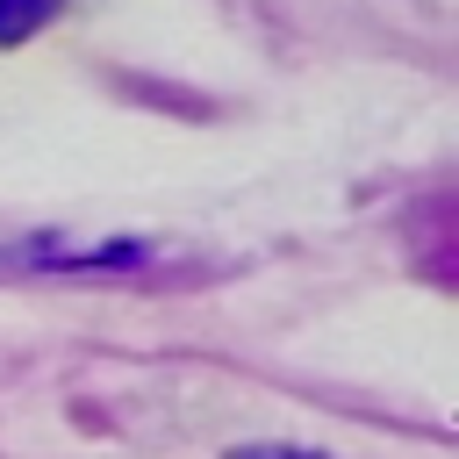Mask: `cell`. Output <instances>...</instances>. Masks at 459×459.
<instances>
[{"label":"cell","instance_id":"obj_1","mask_svg":"<svg viewBox=\"0 0 459 459\" xmlns=\"http://www.w3.org/2000/svg\"><path fill=\"white\" fill-rule=\"evenodd\" d=\"M65 0H0V43H22V36H36L50 14H57Z\"/></svg>","mask_w":459,"mask_h":459},{"label":"cell","instance_id":"obj_2","mask_svg":"<svg viewBox=\"0 0 459 459\" xmlns=\"http://www.w3.org/2000/svg\"><path fill=\"white\" fill-rule=\"evenodd\" d=\"M230 459H323V452H294V445H244Z\"/></svg>","mask_w":459,"mask_h":459}]
</instances>
